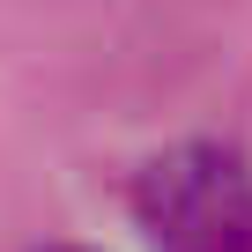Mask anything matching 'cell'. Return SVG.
<instances>
[{"mask_svg":"<svg viewBox=\"0 0 252 252\" xmlns=\"http://www.w3.org/2000/svg\"><path fill=\"white\" fill-rule=\"evenodd\" d=\"M45 252H74V245H45Z\"/></svg>","mask_w":252,"mask_h":252,"instance_id":"2","label":"cell"},{"mask_svg":"<svg viewBox=\"0 0 252 252\" xmlns=\"http://www.w3.org/2000/svg\"><path fill=\"white\" fill-rule=\"evenodd\" d=\"M134 222L156 252H252V171L222 141H178L141 163Z\"/></svg>","mask_w":252,"mask_h":252,"instance_id":"1","label":"cell"}]
</instances>
